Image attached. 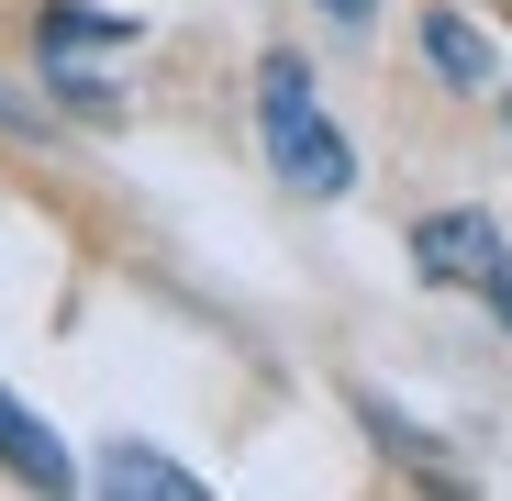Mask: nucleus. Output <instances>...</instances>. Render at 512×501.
Segmentation results:
<instances>
[{
    "mask_svg": "<svg viewBox=\"0 0 512 501\" xmlns=\"http://www.w3.org/2000/svg\"><path fill=\"white\" fill-rule=\"evenodd\" d=\"M256 112H268V156H279V179H290V190H312V201L357 190V145L312 112L301 56H268V67H256Z\"/></svg>",
    "mask_w": 512,
    "mask_h": 501,
    "instance_id": "f257e3e1",
    "label": "nucleus"
},
{
    "mask_svg": "<svg viewBox=\"0 0 512 501\" xmlns=\"http://www.w3.org/2000/svg\"><path fill=\"white\" fill-rule=\"evenodd\" d=\"M412 268L435 290H490L501 279V223L490 212H423L412 223Z\"/></svg>",
    "mask_w": 512,
    "mask_h": 501,
    "instance_id": "f03ea898",
    "label": "nucleus"
},
{
    "mask_svg": "<svg viewBox=\"0 0 512 501\" xmlns=\"http://www.w3.org/2000/svg\"><path fill=\"white\" fill-rule=\"evenodd\" d=\"M0 468H12V479H34V490H67V479H78V468H67V446L34 424L12 390H0Z\"/></svg>",
    "mask_w": 512,
    "mask_h": 501,
    "instance_id": "7ed1b4c3",
    "label": "nucleus"
},
{
    "mask_svg": "<svg viewBox=\"0 0 512 501\" xmlns=\"http://www.w3.org/2000/svg\"><path fill=\"white\" fill-rule=\"evenodd\" d=\"M101 490H123V501H201V479L179 457H156V446H112L101 457Z\"/></svg>",
    "mask_w": 512,
    "mask_h": 501,
    "instance_id": "20e7f679",
    "label": "nucleus"
},
{
    "mask_svg": "<svg viewBox=\"0 0 512 501\" xmlns=\"http://www.w3.org/2000/svg\"><path fill=\"white\" fill-rule=\"evenodd\" d=\"M101 45H134L123 12H78V0H45V56H101Z\"/></svg>",
    "mask_w": 512,
    "mask_h": 501,
    "instance_id": "39448f33",
    "label": "nucleus"
},
{
    "mask_svg": "<svg viewBox=\"0 0 512 501\" xmlns=\"http://www.w3.org/2000/svg\"><path fill=\"white\" fill-rule=\"evenodd\" d=\"M423 56H435V67L457 78V90H490V45H479L457 12H435V23H423Z\"/></svg>",
    "mask_w": 512,
    "mask_h": 501,
    "instance_id": "423d86ee",
    "label": "nucleus"
},
{
    "mask_svg": "<svg viewBox=\"0 0 512 501\" xmlns=\"http://www.w3.org/2000/svg\"><path fill=\"white\" fill-rule=\"evenodd\" d=\"M0 123H12V134H34L45 112H34V101H12V90H0Z\"/></svg>",
    "mask_w": 512,
    "mask_h": 501,
    "instance_id": "0eeeda50",
    "label": "nucleus"
},
{
    "mask_svg": "<svg viewBox=\"0 0 512 501\" xmlns=\"http://www.w3.org/2000/svg\"><path fill=\"white\" fill-rule=\"evenodd\" d=\"M323 12H334V23H368V12H379V0H323Z\"/></svg>",
    "mask_w": 512,
    "mask_h": 501,
    "instance_id": "6e6552de",
    "label": "nucleus"
},
{
    "mask_svg": "<svg viewBox=\"0 0 512 501\" xmlns=\"http://www.w3.org/2000/svg\"><path fill=\"white\" fill-rule=\"evenodd\" d=\"M490 312H501V323H512V268H501V279H490Z\"/></svg>",
    "mask_w": 512,
    "mask_h": 501,
    "instance_id": "1a4fd4ad",
    "label": "nucleus"
}]
</instances>
